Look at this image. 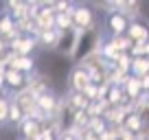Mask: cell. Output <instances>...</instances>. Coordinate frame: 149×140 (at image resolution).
<instances>
[{"instance_id":"obj_1","label":"cell","mask_w":149,"mask_h":140,"mask_svg":"<svg viewBox=\"0 0 149 140\" xmlns=\"http://www.w3.org/2000/svg\"><path fill=\"white\" fill-rule=\"evenodd\" d=\"M11 103H15V105L24 112V116H26V118L40 116V112H37V96L31 92V90H26V88L15 90V92L11 94Z\"/></svg>"},{"instance_id":"obj_2","label":"cell","mask_w":149,"mask_h":140,"mask_svg":"<svg viewBox=\"0 0 149 140\" xmlns=\"http://www.w3.org/2000/svg\"><path fill=\"white\" fill-rule=\"evenodd\" d=\"M70 18H72V28H77V31H81V33L88 31V28H92L94 24H97L94 11L90 9L88 5H74Z\"/></svg>"},{"instance_id":"obj_3","label":"cell","mask_w":149,"mask_h":140,"mask_svg":"<svg viewBox=\"0 0 149 140\" xmlns=\"http://www.w3.org/2000/svg\"><path fill=\"white\" fill-rule=\"evenodd\" d=\"M79 37H81V31H77V28H70V31L61 33L59 35V44H57L55 51L61 53V55L74 57L77 55V48H79Z\"/></svg>"},{"instance_id":"obj_4","label":"cell","mask_w":149,"mask_h":140,"mask_svg":"<svg viewBox=\"0 0 149 140\" xmlns=\"http://www.w3.org/2000/svg\"><path fill=\"white\" fill-rule=\"evenodd\" d=\"M92 83L90 81V75H88V70L79 68V66H74L72 70H70V75H68V88L70 92H86V88Z\"/></svg>"},{"instance_id":"obj_5","label":"cell","mask_w":149,"mask_h":140,"mask_svg":"<svg viewBox=\"0 0 149 140\" xmlns=\"http://www.w3.org/2000/svg\"><path fill=\"white\" fill-rule=\"evenodd\" d=\"M24 88L31 90L35 96H40V94H44V92H51V79H48L46 75H42V72H35V70H33L31 75H26Z\"/></svg>"},{"instance_id":"obj_6","label":"cell","mask_w":149,"mask_h":140,"mask_svg":"<svg viewBox=\"0 0 149 140\" xmlns=\"http://www.w3.org/2000/svg\"><path fill=\"white\" fill-rule=\"evenodd\" d=\"M125 35L134 44H147L149 42V26L143 22V20H134V22H130Z\"/></svg>"},{"instance_id":"obj_7","label":"cell","mask_w":149,"mask_h":140,"mask_svg":"<svg viewBox=\"0 0 149 140\" xmlns=\"http://www.w3.org/2000/svg\"><path fill=\"white\" fill-rule=\"evenodd\" d=\"M33 22H35L37 33L55 28V11H53V7H40V11L33 15Z\"/></svg>"},{"instance_id":"obj_8","label":"cell","mask_w":149,"mask_h":140,"mask_svg":"<svg viewBox=\"0 0 149 140\" xmlns=\"http://www.w3.org/2000/svg\"><path fill=\"white\" fill-rule=\"evenodd\" d=\"M35 46H37V40L33 35H20L18 40H13L9 44V51L13 55H31L35 51Z\"/></svg>"},{"instance_id":"obj_9","label":"cell","mask_w":149,"mask_h":140,"mask_svg":"<svg viewBox=\"0 0 149 140\" xmlns=\"http://www.w3.org/2000/svg\"><path fill=\"white\" fill-rule=\"evenodd\" d=\"M55 110H57V96L53 92H44L37 96V112H40V116L53 118L55 116Z\"/></svg>"},{"instance_id":"obj_10","label":"cell","mask_w":149,"mask_h":140,"mask_svg":"<svg viewBox=\"0 0 149 140\" xmlns=\"http://www.w3.org/2000/svg\"><path fill=\"white\" fill-rule=\"evenodd\" d=\"M42 118H44V116H31V118H24V123L20 125V131H22L24 138H29V140H37V138H40Z\"/></svg>"},{"instance_id":"obj_11","label":"cell","mask_w":149,"mask_h":140,"mask_svg":"<svg viewBox=\"0 0 149 140\" xmlns=\"http://www.w3.org/2000/svg\"><path fill=\"white\" fill-rule=\"evenodd\" d=\"M134 105V114H138L143 127H149V92H143L136 101H132Z\"/></svg>"},{"instance_id":"obj_12","label":"cell","mask_w":149,"mask_h":140,"mask_svg":"<svg viewBox=\"0 0 149 140\" xmlns=\"http://www.w3.org/2000/svg\"><path fill=\"white\" fill-rule=\"evenodd\" d=\"M127 26H130V20L121 13H110L107 18V28H110L112 35H125L127 33Z\"/></svg>"},{"instance_id":"obj_13","label":"cell","mask_w":149,"mask_h":140,"mask_svg":"<svg viewBox=\"0 0 149 140\" xmlns=\"http://www.w3.org/2000/svg\"><path fill=\"white\" fill-rule=\"evenodd\" d=\"M59 35L61 33L57 31V28H48V31H40L35 35V40H37V44L40 46H44V48H57V44H59Z\"/></svg>"},{"instance_id":"obj_14","label":"cell","mask_w":149,"mask_h":140,"mask_svg":"<svg viewBox=\"0 0 149 140\" xmlns=\"http://www.w3.org/2000/svg\"><path fill=\"white\" fill-rule=\"evenodd\" d=\"M123 88V92H125V96H127V101H136V98L140 96V94H143V88H140V79L138 77H134V75H130L125 79V83L121 85Z\"/></svg>"},{"instance_id":"obj_15","label":"cell","mask_w":149,"mask_h":140,"mask_svg":"<svg viewBox=\"0 0 149 140\" xmlns=\"http://www.w3.org/2000/svg\"><path fill=\"white\" fill-rule=\"evenodd\" d=\"M24 83H26V75L18 72V70H5V85L7 88H11L15 92V90L24 88Z\"/></svg>"},{"instance_id":"obj_16","label":"cell","mask_w":149,"mask_h":140,"mask_svg":"<svg viewBox=\"0 0 149 140\" xmlns=\"http://www.w3.org/2000/svg\"><path fill=\"white\" fill-rule=\"evenodd\" d=\"M64 101L68 103V107H72L74 112H77V110H86L88 107V98H86V94H81V92H70L68 90V94H66L64 96Z\"/></svg>"},{"instance_id":"obj_17","label":"cell","mask_w":149,"mask_h":140,"mask_svg":"<svg viewBox=\"0 0 149 140\" xmlns=\"http://www.w3.org/2000/svg\"><path fill=\"white\" fill-rule=\"evenodd\" d=\"M130 75L138 77V79L145 77V75H149V57H134V59H132Z\"/></svg>"},{"instance_id":"obj_18","label":"cell","mask_w":149,"mask_h":140,"mask_svg":"<svg viewBox=\"0 0 149 140\" xmlns=\"http://www.w3.org/2000/svg\"><path fill=\"white\" fill-rule=\"evenodd\" d=\"M123 129H127L130 134H134V136L138 134V131L143 129V123H140L138 114H134V112H132V114H127V116H125V121H123Z\"/></svg>"},{"instance_id":"obj_19","label":"cell","mask_w":149,"mask_h":140,"mask_svg":"<svg viewBox=\"0 0 149 140\" xmlns=\"http://www.w3.org/2000/svg\"><path fill=\"white\" fill-rule=\"evenodd\" d=\"M24 118H26V116H24V112L18 107V105H15V103H11V107H9V118H7V123H11L13 127H20V125L24 123Z\"/></svg>"},{"instance_id":"obj_20","label":"cell","mask_w":149,"mask_h":140,"mask_svg":"<svg viewBox=\"0 0 149 140\" xmlns=\"http://www.w3.org/2000/svg\"><path fill=\"white\" fill-rule=\"evenodd\" d=\"M88 129L92 131V134L101 136L103 131L107 129V123H105V118H103V116H97V118H90V121H88Z\"/></svg>"},{"instance_id":"obj_21","label":"cell","mask_w":149,"mask_h":140,"mask_svg":"<svg viewBox=\"0 0 149 140\" xmlns=\"http://www.w3.org/2000/svg\"><path fill=\"white\" fill-rule=\"evenodd\" d=\"M9 107H11V98L0 96V125L7 123V118H9Z\"/></svg>"},{"instance_id":"obj_22","label":"cell","mask_w":149,"mask_h":140,"mask_svg":"<svg viewBox=\"0 0 149 140\" xmlns=\"http://www.w3.org/2000/svg\"><path fill=\"white\" fill-rule=\"evenodd\" d=\"M57 140H79V136H77V131L68 129V131H61V134L57 136Z\"/></svg>"},{"instance_id":"obj_23","label":"cell","mask_w":149,"mask_h":140,"mask_svg":"<svg viewBox=\"0 0 149 140\" xmlns=\"http://www.w3.org/2000/svg\"><path fill=\"white\" fill-rule=\"evenodd\" d=\"M134 138H136V140H149V127H143V129H140Z\"/></svg>"},{"instance_id":"obj_24","label":"cell","mask_w":149,"mask_h":140,"mask_svg":"<svg viewBox=\"0 0 149 140\" xmlns=\"http://www.w3.org/2000/svg\"><path fill=\"white\" fill-rule=\"evenodd\" d=\"M140 88H143V92H149V75L140 77Z\"/></svg>"},{"instance_id":"obj_25","label":"cell","mask_w":149,"mask_h":140,"mask_svg":"<svg viewBox=\"0 0 149 140\" xmlns=\"http://www.w3.org/2000/svg\"><path fill=\"white\" fill-rule=\"evenodd\" d=\"M143 46H145V57H149V42H147V44H143Z\"/></svg>"},{"instance_id":"obj_26","label":"cell","mask_w":149,"mask_h":140,"mask_svg":"<svg viewBox=\"0 0 149 140\" xmlns=\"http://www.w3.org/2000/svg\"><path fill=\"white\" fill-rule=\"evenodd\" d=\"M15 140H29V138H24V136H20V138H15Z\"/></svg>"},{"instance_id":"obj_27","label":"cell","mask_w":149,"mask_h":140,"mask_svg":"<svg viewBox=\"0 0 149 140\" xmlns=\"http://www.w3.org/2000/svg\"><path fill=\"white\" fill-rule=\"evenodd\" d=\"M0 96H2V88H0Z\"/></svg>"}]
</instances>
